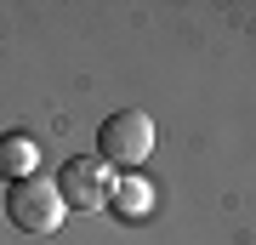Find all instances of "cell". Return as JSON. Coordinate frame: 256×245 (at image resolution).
Listing matches in <instances>:
<instances>
[{"label":"cell","instance_id":"6da1fadb","mask_svg":"<svg viewBox=\"0 0 256 245\" xmlns=\"http://www.w3.org/2000/svg\"><path fill=\"white\" fill-rule=\"evenodd\" d=\"M154 154V120L142 109H120L97 126V160L120 165V171H137V165Z\"/></svg>","mask_w":256,"mask_h":245},{"label":"cell","instance_id":"7a4b0ae2","mask_svg":"<svg viewBox=\"0 0 256 245\" xmlns=\"http://www.w3.org/2000/svg\"><path fill=\"white\" fill-rule=\"evenodd\" d=\"M6 217L23 234H57L63 228V194H57V182H46V177L12 182L6 188Z\"/></svg>","mask_w":256,"mask_h":245},{"label":"cell","instance_id":"3957f363","mask_svg":"<svg viewBox=\"0 0 256 245\" xmlns=\"http://www.w3.org/2000/svg\"><path fill=\"white\" fill-rule=\"evenodd\" d=\"M57 194H63V211H102L114 200V182L102 171V160H68L63 171H57Z\"/></svg>","mask_w":256,"mask_h":245},{"label":"cell","instance_id":"277c9868","mask_svg":"<svg viewBox=\"0 0 256 245\" xmlns=\"http://www.w3.org/2000/svg\"><path fill=\"white\" fill-rule=\"evenodd\" d=\"M0 177H12V182L34 177V143L28 137H0Z\"/></svg>","mask_w":256,"mask_h":245},{"label":"cell","instance_id":"5b68a950","mask_svg":"<svg viewBox=\"0 0 256 245\" xmlns=\"http://www.w3.org/2000/svg\"><path fill=\"white\" fill-rule=\"evenodd\" d=\"M114 200H120V211H131V217H137V211H148V188H142L137 177H126V182L114 188Z\"/></svg>","mask_w":256,"mask_h":245}]
</instances>
